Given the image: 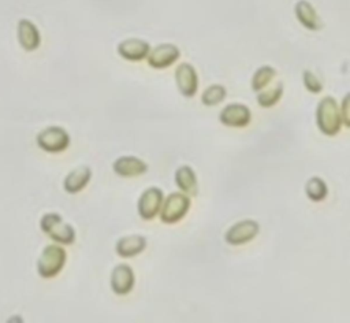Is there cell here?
Wrapping results in <instances>:
<instances>
[{
	"label": "cell",
	"mask_w": 350,
	"mask_h": 323,
	"mask_svg": "<svg viewBox=\"0 0 350 323\" xmlns=\"http://www.w3.org/2000/svg\"><path fill=\"white\" fill-rule=\"evenodd\" d=\"M316 122L320 131L325 135H335L340 130V109L334 97L325 96L320 100L316 109Z\"/></svg>",
	"instance_id": "cell-1"
},
{
	"label": "cell",
	"mask_w": 350,
	"mask_h": 323,
	"mask_svg": "<svg viewBox=\"0 0 350 323\" xmlns=\"http://www.w3.org/2000/svg\"><path fill=\"white\" fill-rule=\"evenodd\" d=\"M67 260V253L64 248L59 245H46L41 252L37 261V272L41 278L49 279L56 276L64 267Z\"/></svg>",
	"instance_id": "cell-2"
},
{
	"label": "cell",
	"mask_w": 350,
	"mask_h": 323,
	"mask_svg": "<svg viewBox=\"0 0 350 323\" xmlns=\"http://www.w3.org/2000/svg\"><path fill=\"white\" fill-rule=\"evenodd\" d=\"M40 227L46 235H49V238L59 244L70 245L75 241L74 227L66 223L63 218L56 212L45 214L40 220Z\"/></svg>",
	"instance_id": "cell-3"
},
{
	"label": "cell",
	"mask_w": 350,
	"mask_h": 323,
	"mask_svg": "<svg viewBox=\"0 0 350 323\" xmlns=\"http://www.w3.org/2000/svg\"><path fill=\"white\" fill-rule=\"evenodd\" d=\"M190 208V198L185 193H170L161 203L160 219L167 224H172L185 218Z\"/></svg>",
	"instance_id": "cell-4"
},
{
	"label": "cell",
	"mask_w": 350,
	"mask_h": 323,
	"mask_svg": "<svg viewBox=\"0 0 350 323\" xmlns=\"http://www.w3.org/2000/svg\"><path fill=\"white\" fill-rule=\"evenodd\" d=\"M37 145L49 153H59L68 148L70 135L68 133L59 126H49L42 129L37 134Z\"/></svg>",
	"instance_id": "cell-5"
},
{
	"label": "cell",
	"mask_w": 350,
	"mask_h": 323,
	"mask_svg": "<svg viewBox=\"0 0 350 323\" xmlns=\"http://www.w3.org/2000/svg\"><path fill=\"white\" fill-rule=\"evenodd\" d=\"M260 226L256 220L245 219L232 224L224 235V240L230 245H242L252 241L258 234Z\"/></svg>",
	"instance_id": "cell-6"
},
{
	"label": "cell",
	"mask_w": 350,
	"mask_h": 323,
	"mask_svg": "<svg viewBox=\"0 0 350 323\" xmlns=\"http://www.w3.org/2000/svg\"><path fill=\"white\" fill-rule=\"evenodd\" d=\"M163 200H164V194L161 189L152 186L144 190V193L138 198V205H137L139 216L145 220L153 219L159 214Z\"/></svg>",
	"instance_id": "cell-7"
},
{
	"label": "cell",
	"mask_w": 350,
	"mask_h": 323,
	"mask_svg": "<svg viewBox=\"0 0 350 323\" xmlns=\"http://www.w3.org/2000/svg\"><path fill=\"white\" fill-rule=\"evenodd\" d=\"M148 64L153 68H165L174 64L179 56L180 51L176 45L165 42L154 47L153 49H149L148 52Z\"/></svg>",
	"instance_id": "cell-8"
},
{
	"label": "cell",
	"mask_w": 350,
	"mask_h": 323,
	"mask_svg": "<svg viewBox=\"0 0 350 323\" xmlns=\"http://www.w3.org/2000/svg\"><path fill=\"white\" fill-rule=\"evenodd\" d=\"M175 81L179 92L185 97H193L198 89V77L196 68L189 63H180L175 68Z\"/></svg>",
	"instance_id": "cell-9"
},
{
	"label": "cell",
	"mask_w": 350,
	"mask_h": 323,
	"mask_svg": "<svg viewBox=\"0 0 350 323\" xmlns=\"http://www.w3.org/2000/svg\"><path fill=\"white\" fill-rule=\"evenodd\" d=\"M219 119L223 125L228 127H245L252 119V112L246 105L234 103L226 105L220 111Z\"/></svg>",
	"instance_id": "cell-10"
},
{
	"label": "cell",
	"mask_w": 350,
	"mask_h": 323,
	"mask_svg": "<svg viewBox=\"0 0 350 323\" xmlns=\"http://www.w3.org/2000/svg\"><path fill=\"white\" fill-rule=\"evenodd\" d=\"M134 282H135L134 271L129 264H118L112 270L111 287L116 294L124 296L130 293L134 287Z\"/></svg>",
	"instance_id": "cell-11"
},
{
	"label": "cell",
	"mask_w": 350,
	"mask_h": 323,
	"mask_svg": "<svg viewBox=\"0 0 350 323\" xmlns=\"http://www.w3.org/2000/svg\"><path fill=\"white\" fill-rule=\"evenodd\" d=\"M16 34H18L19 45L27 52L36 51L41 44L40 31H38L37 26L29 19H21L18 22Z\"/></svg>",
	"instance_id": "cell-12"
},
{
	"label": "cell",
	"mask_w": 350,
	"mask_h": 323,
	"mask_svg": "<svg viewBox=\"0 0 350 323\" xmlns=\"http://www.w3.org/2000/svg\"><path fill=\"white\" fill-rule=\"evenodd\" d=\"M150 47L145 40L127 38L118 44V53L129 62H139L146 57Z\"/></svg>",
	"instance_id": "cell-13"
},
{
	"label": "cell",
	"mask_w": 350,
	"mask_h": 323,
	"mask_svg": "<svg viewBox=\"0 0 350 323\" xmlns=\"http://www.w3.org/2000/svg\"><path fill=\"white\" fill-rule=\"evenodd\" d=\"M112 168L115 174L129 178L145 174L148 171V164L135 156H120L113 162Z\"/></svg>",
	"instance_id": "cell-14"
},
{
	"label": "cell",
	"mask_w": 350,
	"mask_h": 323,
	"mask_svg": "<svg viewBox=\"0 0 350 323\" xmlns=\"http://www.w3.org/2000/svg\"><path fill=\"white\" fill-rule=\"evenodd\" d=\"M294 12L304 27H306L309 30H320L323 27V23H321V19H320L317 11L309 1H306V0L297 1L295 7H294Z\"/></svg>",
	"instance_id": "cell-15"
},
{
	"label": "cell",
	"mask_w": 350,
	"mask_h": 323,
	"mask_svg": "<svg viewBox=\"0 0 350 323\" xmlns=\"http://www.w3.org/2000/svg\"><path fill=\"white\" fill-rule=\"evenodd\" d=\"M90 178H92V170L88 166L77 167L72 171H70L64 178V183H63L64 190L71 194L79 193L89 183Z\"/></svg>",
	"instance_id": "cell-16"
},
{
	"label": "cell",
	"mask_w": 350,
	"mask_h": 323,
	"mask_svg": "<svg viewBox=\"0 0 350 323\" xmlns=\"http://www.w3.org/2000/svg\"><path fill=\"white\" fill-rule=\"evenodd\" d=\"M146 248V238L142 235H127L116 242V253L120 257H133L141 253Z\"/></svg>",
	"instance_id": "cell-17"
},
{
	"label": "cell",
	"mask_w": 350,
	"mask_h": 323,
	"mask_svg": "<svg viewBox=\"0 0 350 323\" xmlns=\"http://www.w3.org/2000/svg\"><path fill=\"white\" fill-rule=\"evenodd\" d=\"M175 182L178 188L187 196H197L198 183L197 175L190 166H180L175 171Z\"/></svg>",
	"instance_id": "cell-18"
},
{
	"label": "cell",
	"mask_w": 350,
	"mask_h": 323,
	"mask_svg": "<svg viewBox=\"0 0 350 323\" xmlns=\"http://www.w3.org/2000/svg\"><path fill=\"white\" fill-rule=\"evenodd\" d=\"M305 192L312 201H323L328 194V188L321 178L312 177L305 185Z\"/></svg>",
	"instance_id": "cell-19"
},
{
	"label": "cell",
	"mask_w": 350,
	"mask_h": 323,
	"mask_svg": "<svg viewBox=\"0 0 350 323\" xmlns=\"http://www.w3.org/2000/svg\"><path fill=\"white\" fill-rule=\"evenodd\" d=\"M283 83L282 82H278L276 85H273L272 88L267 89V90H262L257 94V103L260 104V107L262 108H269V107H273L282 97L283 94Z\"/></svg>",
	"instance_id": "cell-20"
},
{
	"label": "cell",
	"mask_w": 350,
	"mask_h": 323,
	"mask_svg": "<svg viewBox=\"0 0 350 323\" xmlns=\"http://www.w3.org/2000/svg\"><path fill=\"white\" fill-rule=\"evenodd\" d=\"M275 75H276V70L271 66H262L257 68L252 78V89L254 92L262 90L275 78Z\"/></svg>",
	"instance_id": "cell-21"
},
{
	"label": "cell",
	"mask_w": 350,
	"mask_h": 323,
	"mask_svg": "<svg viewBox=\"0 0 350 323\" xmlns=\"http://www.w3.org/2000/svg\"><path fill=\"white\" fill-rule=\"evenodd\" d=\"M226 88L221 85H211L208 86L202 94H201V101L206 107H213L219 103H221L226 99Z\"/></svg>",
	"instance_id": "cell-22"
},
{
	"label": "cell",
	"mask_w": 350,
	"mask_h": 323,
	"mask_svg": "<svg viewBox=\"0 0 350 323\" xmlns=\"http://www.w3.org/2000/svg\"><path fill=\"white\" fill-rule=\"evenodd\" d=\"M302 79H304V85L305 88L310 92V93H320L323 90V83L320 82V79L310 71V70H304L302 73Z\"/></svg>",
	"instance_id": "cell-23"
},
{
	"label": "cell",
	"mask_w": 350,
	"mask_h": 323,
	"mask_svg": "<svg viewBox=\"0 0 350 323\" xmlns=\"http://www.w3.org/2000/svg\"><path fill=\"white\" fill-rule=\"evenodd\" d=\"M349 100H350V94H346L343 99L342 105L339 107L340 109V116H342V123L349 127L350 126V114H349Z\"/></svg>",
	"instance_id": "cell-24"
}]
</instances>
